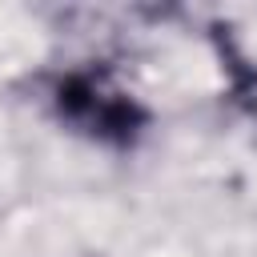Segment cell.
Here are the masks:
<instances>
[{
	"label": "cell",
	"instance_id": "cell-1",
	"mask_svg": "<svg viewBox=\"0 0 257 257\" xmlns=\"http://www.w3.org/2000/svg\"><path fill=\"white\" fill-rule=\"evenodd\" d=\"M52 108L76 133L104 145H133L149 120L128 88L112 80L104 68H72L52 84Z\"/></svg>",
	"mask_w": 257,
	"mask_h": 257
},
{
	"label": "cell",
	"instance_id": "cell-2",
	"mask_svg": "<svg viewBox=\"0 0 257 257\" xmlns=\"http://www.w3.org/2000/svg\"><path fill=\"white\" fill-rule=\"evenodd\" d=\"M221 56H225V64H229V72H233V84H229L233 104H237L249 120H257V64L241 60V56L233 52V44H221Z\"/></svg>",
	"mask_w": 257,
	"mask_h": 257
},
{
	"label": "cell",
	"instance_id": "cell-3",
	"mask_svg": "<svg viewBox=\"0 0 257 257\" xmlns=\"http://www.w3.org/2000/svg\"><path fill=\"white\" fill-rule=\"evenodd\" d=\"M141 12H149V16H165V12H173L181 0H133Z\"/></svg>",
	"mask_w": 257,
	"mask_h": 257
}]
</instances>
